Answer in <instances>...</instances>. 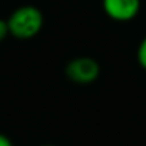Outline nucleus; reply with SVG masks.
Wrapping results in <instances>:
<instances>
[{
	"label": "nucleus",
	"instance_id": "3",
	"mask_svg": "<svg viewBox=\"0 0 146 146\" xmlns=\"http://www.w3.org/2000/svg\"><path fill=\"white\" fill-rule=\"evenodd\" d=\"M103 12L115 22H130L140 12V0H102Z\"/></svg>",
	"mask_w": 146,
	"mask_h": 146
},
{
	"label": "nucleus",
	"instance_id": "1",
	"mask_svg": "<svg viewBox=\"0 0 146 146\" xmlns=\"http://www.w3.org/2000/svg\"><path fill=\"white\" fill-rule=\"evenodd\" d=\"M43 23L44 19L42 10L33 5L19 6L7 19L10 35L20 40H27L37 36L43 29Z\"/></svg>",
	"mask_w": 146,
	"mask_h": 146
},
{
	"label": "nucleus",
	"instance_id": "7",
	"mask_svg": "<svg viewBox=\"0 0 146 146\" xmlns=\"http://www.w3.org/2000/svg\"><path fill=\"white\" fill-rule=\"evenodd\" d=\"M43 146H53V145H43Z\"/></svg>",
	"mask_w": 146,
	"mask_h": 146
},
{
	"label": "nucleus",
	"instance_id": "6",
	"mask_svg": "<svg viewBox=\"0 0 146 146\" xmlns=\"http://www.w3.org/2000/svg\"><path fill=\"white\" fill-rule=\"evenodd\" d=\"M0 146H13V142L10 140L9 136L0 133Z\"/></svg>",
	"mask_w": 146,
	"mask_h": 146
},
{
	"label": "nucleus",
	"instance_id": "2",
	"mask_svg": "<svg viewBox=\"0 0 146 146\" xmlns=\"http://www.w3.org/2000/svg\"><path fill=\"white\" fill-rule=\"evenodd\" d=\"M64 75L73 83L90 85L98 80L100 75V66L95 59L89 56H78L67 62Z\"/></svg>",
	"mask_w": 146,
	"mask_h": 146
},
{
	"label": "nucleus",
	"instance_id": "5",
	"mask_svg": "<svg viewBox=\"0 0 146 146\" xmlns=\"http://www.w3.org/2000/svg\"><path fill=\"white\" fill-rule=\"evenodd\" d=\"M10 35L9 32V25H7V20L0 17V42H3L7 36Z\"/></svg>",
	"mask_w": 146,
	"mask_h": 146
},
{
	"label": "nucleus",
	"instance_id": "4",
	"mask_svg": "<svg viewBox=\"0 0 146 146\" xmlns=\"http://www.w3.org/2000/svg\"><path fill=\"white\" fill-rule=\"evenodd\" d=\"M136 59H137L139 66H140L143 70H146V36L140 40V43H139V46H137Z\"/></svg>",
	"mask_w": 146,
	"mask_h": 146
}]
</instances>
